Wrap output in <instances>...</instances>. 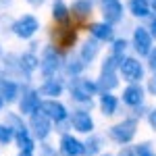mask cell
Here are the masks:
<instances>
[{"label":"cell","instance_id":"6da1fadb","mask_svg":"<svg viewBox=\"0 0 156 156\" xmlns=\"http://www.w3.org/2000/svg\"><path fill=\"white\" fill-rule=\"evenodd\" d=\"M67 90H69L71 100L75 102V104H79L81 108H92V100H94V96L100 94L96 79H90V77H83V75L69 79Z\"/></svg>","mask_w":156,"mask_h":156},{"label":"cell","instance_id":"7a4b0ae2","mask_svg":"<svg viewBox=\"0 0 156 156\" xmlns=\"http://www.w3.org/2000/svg\"><path fill=\"white\" fill-rule=\"evenodd\" d=\"M119 58H115L112 54H108L106 58L102 60V67H100V75H98L96 83H98V90L100 94L102 92H112L115 87H119Z\"/></svg>","mask_w":156,"mask_h":156},{"label":"cell","instance_id":"3957f363","mask_svg":"<svg viewBox=\"0 0 156 156\" xmlns=\"http://www.w3.org/2000/svg\"><path fill=\"white\" fill-rule=\"evenodd\" d=\"M50 40H52V46L58 48L60 52H67L71 50L77 40H79V29L75 23H69V25H52L50 29Z\"/></svg>","mask_w":156,"mask_h":156},{"label":"cell","instance_id":"277c9868","mask_svg":"<svg viewBox=\"0 0 156 156\" xmlns=\"http://www.w3.org/2000/svg\"><path fill=\"white\" fill-rule=\"evenodd\" d=\"M137 119L135 117H127V119L119 121L115 125L108 127V140H112L119 146H129L133 142V137L137 135Z\"/></svg>","mask_w":156,"mask_h":156},{"label":"cell","instance_id":"5b68a950","mask_svg":"<svg viewBox=\"0 0 156 156\" xmlns=\"http://www.w3.org/2000/svg\"><path fill=\"white\" fill-rule=\"evenodd\" d=\"M65 65V58H62V52L58 48H54L52 44L50 46H44L42 50V56H40V73L44 79L48 77H56V73L62 69Z\"/></svg>","mask_w":156,"mask_h":156},{"label":"cell","instance_id":"8992f818","mask_svg":"<svg viewBox=\"0 0 156 156\" xmlns=\"http://www.w3.org/2000/svg\"><path fill=\"white\" fill-rule=\"evenodd\" d=\"M146 75V67L144 62L137 56H123L119 62V77L127 83H142Z\"/></svg>","mask_w":156,"mask_h":156},{"label":"cell","instance_id":"52a82bcc","mask_svg":"<svg viewBox=\"0 0 156 156\" xmlns=\"http://www.w3.org/2000/svg\"><path fill=\"white\" fill-rule=\"evenodd\" d=\"M27 127H29V131H31V135L36 137V142H48L50 133L54 131V123L42 112V110H37V112H34L31 117H29V123H27Z\"/></svg>","mask_w":156,"mask_h":156},{"label":"cell","instance_id":"ba28073f","mask_svg":"<svg viewBox=\"0 0 156 156\" xmlns=\"http://www.w3.org/2000/svg\"><path fill=\"white\" fill-rule=\"evenodd\" d=\"M69 125H71L73 131L83 133V135L94 133V127H96V123L90 115V108H81V106L73 108V112L69 115Z\"/></svg>","mask_w":156,"mask_h":156},{"label":"cell","instance_id":"9c48e42d","mask_svg":"<svg viewBox=\"0 0 156 156\" xmlns=\"http://www.w3.org/2000/svg\"><path fill=\"white\" fill-rule=\"evenodd\" d=\"M131 48L135 50L137 58H142V56H148V54H150V50L154 48V40H152V36H150V29H148V27L137 25V27L133 29Z\"/></svg>","mask_w":156,"mask_h":156},{"label":"cell","instance_id":"30bf717a","mask_svg":"<svg viewBox=\"0 0 156 156\" xmlns=\"http://www.w3.org/2000/svg\"><path fill=\"white\" fill-rule=\"evenodd\" d=\"M146 87L142 83H127L125 87H123V92H121V102L125 104V106H129L131 110H135V108L144 106L146 104Z\"/></svg>","mask_w":156,"mask_h":156},{"label":"cell","instance_id":"8fae6325","mask_svg":"<svg viewBox=\"0 0 156 156\" xmlns=\"http://www.w3.org/2000/svg\"><path fill=\"white\" fill-rule=\"evenodd\" d=\"M100 15H102V21L108 25H119L125 17V6L121 0H102L100 2Z\"/></svg>","mask_w":156,"mask_h":156},{"label":"cell","instance_id":"7c38bea8","mask_svg":"<svg viewBox=\"0 0 156 156\" xmlns=\"http://www.w3.org/2000/svg\"><path fill=\"white\" fill-rule=\"evenodd\" d=\"M40 110L48 117L54 125H60V123H67L69 121V108L65 106L60 100H42L40 104Z\"/></svg>","mask_w":156,"mask_h":156},{"label":"cell","instance_id":"4fadbf2b","mask_svg":"<svg viewBox=\"0 0 156 156\" xmlns=\"http://www.w3.org/2000/svg\"><path fill=\"white\" fill-rule=\"evenodd\" d=\"M12 31H15V36L21 37V40H31L40 31V19H37L36 15H23V17H19L15 21Z\"/></svg>","mask_w":156,"mask_h":156},{"label":"cell","instance_id":"5bb4252c","mask_svg":"<svg viewBox=\"0 0 156 156\" xmlns=\"http://www.w3.org/2000/svg\"><path fill=\"white\" fill-rule=\"evenodd\" d=\"M69 6H71V19L77 27H83V25L87 27V25L92 23L90 21L92 19V12H94L92 0H73Z\"/></svg>","mask_w":156,"mask_h":156},{"label":"cell","instance_id":"9a60e30c","mask_svg":"<svg viewBox=\"0 0 156 156\" xmlns=\"http://www.w3.org/2000/svg\"><path fill=\"white\" fill-rule=\"evenodd\" d=\"M40 104H42V96H40V92L34 90V87H25L21 98H19V115L23 117H31L34 112L40 110Z\"/></svg>","mask_w":156,"mask_h":156},{"label":"cell","instance_id":"2e32d148","mask_svg":"<svg viewBox=\"0 0 156 156\" xmlns=\"http://www.w3.org/2000/svg\"><path fill=\"white\" fill-rule=\"evenodd\" d=\"M65 90H67V83L60 77H48V79H44L40 83V87H37L42 100H58L65 94Z\"/></svg>","mask_w":156,"mask_h":156},{"label":"cell","instance_id":"e0dca14e","mask_svg":"<svg viewBox=\"0 0 156 156\" xmlns=\"http://www.w3.org/2000/svg\"><path fill=\"white\" fill-rule=\"evenodd\" d=\"M85 148L83 142L79 137H75L73 133H62L58 142V156H83Z\"/></svg>","mask_w":156,"mask_h":156},{"label":"cell","instance_id":"ac0fdd59","mask_svg":"<svg viewBox=\"0 0 156 156\" xmlns=\"http://www.w3.org/2000/svg\"><path fill=\"white\" fill-rule=\"evenodd\" d=\"M87 31H90V36L98 40L100 44H104V42H115V27L112 25L104 23V21H92V23L87 25Z\"/></svg>","mask_w":156,"mask_h":156},{"label":"cell","instance_id":"d6986e66","mask_svg":"<svg viewBox=\"0 0 156 156\" xmlns=\"http://www.w3.org/2000/svg\"><path fill=\"white\" fill-rule=\"evenodd\" d=\"M50 17H52V23L54 25H69V23H73L71 6H69L65 0H52Z\"/></svg>","mask_w":156,"mask_h":156},{"label":"cell","instance_id":"ffe728a7","mask_svg":"<svg viewBox=\"0 0 156 156\" xmlns=\"http://www.w3.org/2000/svg\"><path fill=\"white\" fill-rule=\"evenodd\" d=\"M119 96H115L112 92H102L98 94V108L104 117H112L119 112Z\"/></svg>","mask_w":156,"mask_h":156},{"label":"cell","instance_id":"44dd1931","mask_svg":"<svg viewBox=\"0 0 156 156\" xmlns=\"http://www.w3.org/2000/svg\"><path fill=\"white\" fill-rule=\"evenodd\" d=\"M100 50H102L100 42H98V40H94V37H87L83 44L79 46V54H77V56L81 58V62H83V65H90V62H94V60L98 58Z\"/></svg>","mask_w":156,"mask_h":156},{"label":"cell","instance_id":"7402d4cb","mask_svg":"<svg viewBox=\"0 0 156 156\" xmlns=\"http://www.w3.org/2000/svg\"><path fill=\"white\" fill-rule=\"evenodd\" d=\"M0 96L4 102H17L21 96V87L17 81L6 79V77H0Z\"/></svg>","mask_w":156,"mask_h":156},{"label":"cell","instance_id":"603a6c76","mask_svg":"<svg viewBox=\"0 0 156 156\" xmlns=\"http://www.w3.org/2000/svg\"><path fill=\"white\" fill-rule=\"evenodd\" d=\"M15 144L19 146V150H25V152H34L37 148V142L36 137L31 135L29 131V127H23V129H19V131H15Z\"/></svg>","mask_w":156,"mask_h":156},{"label":"cell","instance_id":"cb8c5ba5","mask_svg":"<svg viewBox=\"0 0 156 156\" xmlns=\"http://www.w3.org/2000/svg\"><path fill=\"white\" fill-rule=\"evenodd\" d=\"M83 148H85L83 156H100L102 154V148H104V135L90 133L87 140L83 142Z\"/></svg>","mask_w":156,"mask_h":156},{"label":"cell","instance_id":"d4e9b609","mask_svg":"<svg viewBox=\"0 0 156 156\" xmlns=\"http://www.w3.org/2000/svg\"><path fill=\"white\" fill-rule=\"evenodd\" d=\"M127 11L131 12L135 19H148L152 15L150 0H129L127 2Z\"/></svg>","mask_w":156,"mask_h":156},{"label":"cell","instance_id":"484cf974","mask_svg":"<svg viewBox=\"0 0 156 156\" xmlns=\"http://www.w3.org/2000/svg\"><path fill=\"white\" fill-rule=\"evenodd\" d=\"M19 69L29 77V75H34V73L40 69V56H37L36 52H25L23 56L19 58Z\"/></svg>","mask_w":156,"mask_h":156},{"label":"cell","instance_id":"4316f807","mask_svg":"<svg viewBox=\"0 0 156 156\" xmlns=\"http://www.w3.org/2000/svg\"><path fill=\"white\" fill-rule=\"evenodd\" d=\"M85 69V65L81 62V58L77 56V58H69V60H65V65H62V71H65V75H69V77H79L81 73H83Z\"/></svg>","mask_w":156,"mask_h":156},{"label":"cell","instance_id":"83f0119b","mask_svg":"<svg viewBox=\"0 0 156 156\" xmlns=\"http://www.w3.org/2000/svg\"><path fill=\"white\" fill-rule=\"evenodd\" d=\"M127 40L125 37H115V42H112V46H110V54L115 56V58H123V56H127L125 52H127Z\"/></svg>","mask_w":156,"mask_h":156},{"label":"cell","instance_id":"f1b7e54d","mask_svg":"<svg viewBox=\"0 0 156 156\" xmlns=\"http://www.w3.org/2000/svg\"><path fill=\"white\" fill-rule=\"evenodd\" d=\"M133 148H135V156H156V148L152 142H140Z\"/></svg>","mask_w":156,"mask_h":156},{"label":"cell","instance_id":"f546056e","mask_svg":"<svg viewBox=\"0 0 156 156\" xmlns=\"http://www.w3.org/2000/svg\"><path fill=\"white\" fill-rule=\"evenodd\" d=\"M4 125H9L12 131H19V129H23V127H27L23 123V117L21 115H17V112H9L6 115V123Z\"/></svg>","mask_w":156,"mask_h":156},{"label":"cell","instance_id":"4dcf8cb0","mask_svg":"<svg viewBox=\"0 0 156 156\" xmlns=\"http://www.w3.org/2000/svg\"><path fill=\"white\" fill-rule=\"evenodd\" d=\"M15 140V131L9 125H0V144H9Z\"/></svg>","mask_w":156,"mask_h":156},{"label":"cell","instance_id":"1f68e13d","mask_svg":"<svg viewBox=\"0 0 156 156\" xmlns=\"http://www.w3.org/2000/svg\"><path fill=\"white\" fill-rule=\"evenodd\" d=\"M37 148H40V156H56V154H58L56 146L48 144V142H42V144L37 146Z\"/></svg>","mask_w":156,"mask_h":156},{"label":"cell","instance_id":"d6a6232c","mask_svg":"<svg viewBox=\"0 0 156 156\" xmlns=\"http://www.w3.org/2000/svg\"><path fill=\"white\" fill-rule=\"evenodd\" d=\"M146 60H148V62H146V65H148V69H150L152 73H156V46L150 50V54L146 56Z\"/></svg>","mask_w":156,"mask_h":156},{"label":"cell","instance_id":"836d02e7","mask_svg":"<svg viewBox=\"0 0 156 156\" xmlns=\"http://www.w3.org/2000/svg\"><path fill=\"white\" fill-rule=\"evenodd\" d=\"M115 156H135V148H133V146H121L119 152Z\"/></svg>","mask_w":156,"mask_h":156},{"label":"cell","instance_id":"e575fe53","mask_svg":"<svg viewBox=\"0 0 156 156\" xmlns=\"http://www.w3.org/2000/svg\"><path fill=\"white\" fill-rule=\"evenodd\" d=\"M148 125H150V129L156 131V108H150V112H148Z\"/></svg>","mask_w":156,"mask_h":156},{"label":"cell","instance_id":"d590c367","mask_svg":"<svg viewBox=\"0 0 156 156\" xmlns=\"http://www.w3.org/2000/svg\"><path fill=\"white\" fill-rule=\"evenodd\" d=\"M148 29H150V36H152V40L156 42V17L150 21V25H148Z\"/></svg>","mask_w":156,"mask_h":156},{"label":"cell","instance_id":"8d00e7d4","mask_svg":"<svg viewBox=\"0 0 156 156\" xmlns=\"http://www.w3.org/2000/svg\"><path fill=\"white\" fill-rule=\"evenodd\" d=\"M27 4H29V6H34V9H40V6H44V4H46V0H27Z\"/></svg>","mask_w":156,"mask_h":156},{"label":"cell","instance_id":"74e56055","mask_svg":"<svg viewBox=\"0 0 156 156\" xmlns=\"http://www.w3.org/2000/svg\"><path fill=\"white\" fill-rule=\"evenodd\" d=\"M17 156H36L34 152H25V150H19V154Z\"/></svg>","mask_w":156,"mask_h":156},{"label":"cell","instance_id":"f35d334b","mask_svg":"<svg viewBox=\"0 0 156 156\" xmlns=\"http://www.w3.org/2000/svg\"><path fill=\"white\" fill-rule=\"evenodd\" d=\"M150 9H152V15H156V0H150Z\"/></svg>","mask_w":156,"mask_h":156},{"label":"cell","instance_id":"ab89813d","mask_svg":"<svg viewBox=\"0 0 156 156\" xmlns=\"http://www.w3.org/2000/svg\"><path fill=\"white\" fill-rule=\"evenodd\" d=\"M2 106H4V100H2V96H0V110H2Z\"/></svg>","mask_w":156,"mask_h":156},{"label":"cell","instance_id":"60d3db41","mask_svg":"<svg viewBox=\"0 0 156 156\" xmlns=\"http://www.w3.org/2000/svg\"><path fill=\"white\" fill-rule=\"evenodd\" d=\"M100 156H115V154H108V152H106V154H104V152H102V154H100Z\"/></svg>","mask_w":156,"mask_h":156}]
</instances>
